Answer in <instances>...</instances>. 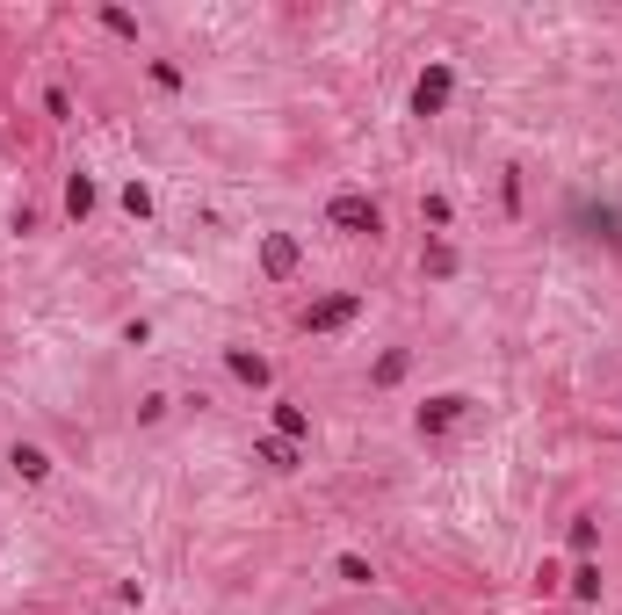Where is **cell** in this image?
Listing matches in <instances>:
<instances>
[{"mask_svg": "<svg viewBox=\"0 0 622 615\" xmlns=\"http://www.w3.org/2000/svg\"><path fill=\"white\" fill-rule=\"evenodd\" d=\"M102 29H109V37H123V44H138V15H131V8H102Z\"/></svg>", "mask_w": 622, "mask_h": 615, "instance_id": "15", "label": "cell"}, {"mask_svg": "<svg viewBox=\"0 0 622 615\" xmlns=\"http://www.w3.org/2000/svg\"><path fill=\"white\" fill-rule=\"evenodd\" d=\"M420 218L427 225H449V196H420Z\"/></svg>", "mask_w": 622, "mask_h": 615, "instance_id": "19", "label": "cell"}, {"mask_svg": "<svg viewBox=\"0 0 622 615\" xmlns=\"http://www.w3.org/2000/svg\"><path fill=\"white\" fill-rule=\"evenodd\" d=\"M449 95H456V73H449V66H427V73L413 80V116H442Z\"/></svg>", "mask_w": 622, "mask_h": 615, "instance_id": "2", "label": "cell"}, {"mask_svg": "<svg viewBox=\"0 0 622 615\" xmlns=\"http://www.w3.org/2000/svg\"><path fill=\"white\" fill-rule=\"evenodd\" d=\"M8 464H15V471H22L29 485H37V478H51V456H44L37 442H15V456H8Z\"/></svg>", "mask_w": 622, "mask_h": 615, "instance_id": "7", "label": "cell"}, {"mask_svg": "<svg viewBox=\"0 0 622 615\" xmlns=\"http://www.w3.org/2000/svg\"><path fill=\"white\" fill-rule=\"evenodd\" d=\"M572 594H579V601H601V565H594V558H579V572H572Z\"/></svg>", "mask_w": 622, "mask_h": 615, "instance_id": "14", "label": "cell"}, {"mask_svg": "<svg viewBox=\"0 0 622 615\" xmlns=\"http://www.w3.org/2000/svg\"><path fill=\"white\" fill-rule=\"evenodd\" d=\"M254 456L268 471H297V442H283V435H268V442H254Z\"/></svg>", "mask_w": 622, "mask_h": 615, "instance_id": "9", "label": "cell"}, {"mask_svg": "<svg viewBox=\"0 0 622 615\" xmlns=\"http://www.w3.org/2000/svg\"><path fill=\"white\" fill-rule=\"evenodd\" d=\"M275 435H283V442H304V435H311V413L290 406V398H275Z\"/></svg>", "mask_w": 622, "mask_h": 615, "instance_id": "6", "label": "cell"}, {"mask_svg": "<svg viewBox=\"0 0 622 615\" xmlns=\"http://www.w3.org/2000/svg\"><path fill=\"white\" fill-rule=\"evenodd\" d=\"M406 362H413L406 348H384V355H377V369H369V377H377V384H398V377H406Z\"/></svg>", "mask_w": 622, "mask_h": 615, "instance_id": "11", "label": "cell"}, {"mask_svg": "<svg viewBox=\"0 0 622 615\" xmlns=\"http://www.w3.org/2000/svg\"><path fill=\"white\" fill-rule=\"evenodd\" d=\"M572 550H579V558L594 550V514H579V521H572Z\"/></svg>", "mask_w": 622, "mask_h": 615, "instance_id": "17", "label": "cell"}, {"mask_svg": "<svg viewBox=\"0 0 622 615\" xmlns=\"http://www.w3.org/2000/svg\"><path fill=\"white\" fill-rule=\"evenodd\" d=\"M44 109H51L58 123H66V116H73V95H66V87H44Z\"/></svg>", "mask_w": 622, "mask_h": 615, "instance_id": "18", "label": "cell"}, {"mask_svg": "<svg viewBox=\"0 0 622 615\" xmlns=\"http://www.w3.org/2000/svg\"><path fill=\"white\" fill-rule=\"evenodd\" d=\"M420 268L434 275V283H449V275H456V246H449V239H434L427 254H420Z\"/></svg>", "mask_w": 622, "mask_h": 615, "instance_id": "10", "label": "cell"}, {"mask_svg": "<svg viewBox=\"0 0 622 615\" xmlns=\"http://www.w3.org/2000/svg\"><path fill=\"white\" fill-rule=\"evenodd\" d=\"M225 362H232V377H239V384H268V362H261L254 348H225Z\"/></svg>", "mask_w": 622, "mask_h": 615, "instance_id": "8", "label": "cell"}, {"mask_svg": "<svg viewBox=\"0 0 622 615\" xmlns=\"http://www.w3.org/2000/svg\"><path fill=\"white\" fill-rule=\"evenodd\" d=\"M463 413H471V398H463V391H442V398H427V406H420V435H449V427H456Z\"/></svg>", "mask_w": 622, "mask_h": 615, "instance_id": "4", "label": "cell"}, {"mask_svg": "<svg viewBox=\"0 0 622 615\" xmlns=\"http://www.w3.org/2000/svg\"><path fill=\"white\" fill-rule=\"evenodd\" d=\"M333 572L348 579V587H369V579H377V572H369V558H355V550H340V558H333Z\"/></svg>", "mask_w": 622, "mask_h": 615, "instance_id": "13", "label": "cell"}, {"mask_svg": "<svg viewBox=\"0 0 622 615\" xmlns=\"http://www.w3.org/2000/svg\"><path fill=\"white\" fill-rule=\"evenodd\" d=\"M66 210H73V218H87V210H95V181H87V174L66 181Z\"/></svg>", "mask_w": 622, "mask_h": 615, "instance_id": "12", "label": "cell"}, {"mask_svg": "<svg viewBox=\"0 0 622 615\" xmlns=\"http://www.w3.org/2000/svg\"><path fill=\"white\" fill-rule=\"evenodd\" d=\"M261 268L275 275V283H290V275H297V239L290 232H268L261 239Z\"/></svg>", "mask_w": 622, "mask_h": 615, "instance_id": "5", "label": "cell"}, {"mask_svg": "<svg viewBox=\"0 0 622 615\" xmlns=\"http://www.w3.org/2000/svg\"><path fill=\"white\" fill-rule=\"evenodd\" d=\"M355 312H362V297H355V290H340V297H319V304L304 312V333H340V326H348Z\"/></svg>", "mask_w": 622, "mask_h": 615, "instance_id": "3", "label": "cell"}, {"mask_svg": "<svg viewBox=\"0 0 622 615\" xmlns=\"http://www.w3.org/2000/svg\"><path fill=\"white\" fill-rule=\"evenodd\" d=\"M123 210H131V218H152V189H145V181H131V189H123Z\"/></svg>", "mask_w": 622, "mask_h": 615, "instance_id": "16", "label": "cell"}, {"mask_svg": "<svg viewBox=\"0 0 622 615\" xmlns=\"http://www.w3.org/2000/svg\"><path fill=\"white\" fill-rule=\"evenodd\" d=\"M326 225H333V232H348V239H377V232H384V210L369 203L362 189H340V196L326 203Z\"/></svg>", "mask_w": 622, "mask_h": 615, "instance_id": "1", "label": "cell"}]
</instances>
